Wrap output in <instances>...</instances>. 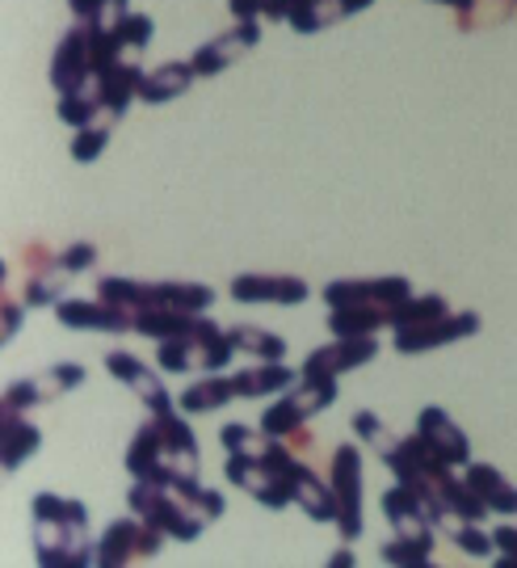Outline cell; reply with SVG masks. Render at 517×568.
I'll return each mask as SVG.
<instances>
[{
	"mask_svg": "<svg viewBox=\"0 0 517 568\" xmlns=\"http://www.w3.org/2000/svg\"><path fill=\"white\" fill-rule=\"evenodd\" d=\"M429 551H434V544H420V539H387L383 548H378V560L383 565H396V568H420L429 565Z\"/></svg>",
	"mask_w": 517,
	"mask_h": 568,
	"instance_id": "35",
	"label": "cell"
},
{
	"mask_svg": "<svg viewBox=\"0 0 517 568\" xmlns=\"http://www.w3.org/2000/svg\"><path fill=\"white\" fill-rule=\"evenodd\" d=\"M39 384H42V400H55V396H68V392L89 384V371L80 363H55L51 371H42Z\"/></svg>",
	"mask_w": 517,
	"mask_h": 568,
	"instance_id": "34",
	"label": "cell"
},
{
	"mask_svg": "<svg viewBox=\"0 0 517 568\" xmlns=\"http://www.w3.org/2000/svg\"><path fill=\"white\" fill-rule=\"evenodd\" d=\"M312 295V286L295 274H240L232 278V300L236 304H278L295 307Z\"/></svg>",
	"mask_w": 517,
	"mask_h": 568,
	"instance_id": "15",
	"label": "cell"
},
{
	"mask_svg": "<svg viewBox=\"0 0 517 568\" xmlns=\"http://www.w3.org/2000/svg\"><path fill=\"white\" fill-rule=\"evenodd\" d=\"M60 265L72 274V278H77V274H84V270H93V265H98V248H93L89 241L68 244V248L60 253Z\"/></svg>",
	"mask_w": 517,
	"mask_h": 568,
	"instance_id": "41",
	"label": "cell"
},
{
	"mask_svg": "<svg viewBox=\"0 0 517 568\" xmlns=\"http://www.w3.org/2000/svg\"><path fill=\"white\" fill-rule=\"evenodd\" d=\"M227 337H232V349H236V354H249V358H257V363H286V342L274 337V333H265V328L232 325Z\"/></svg>",
	"mask_w": 517,
	"mask_h": 568,
	"instance_id": "28",
	"label": "cell"
},
{
	"mask_svg": "<svg viewBox=\"0 0 517 568\" xmlns=\"http://www.w3.org/2000/svg\"><path fill=\"white\" fill-rule=\"evenodd\" d=\"M152 34H156V26H152V18H143V13H126L114 26V39H119L122 51H143L152 42Z\"/></svg>",
	"mask_w": 517,
	"mask_h": 568,
	"instance_id": "39",
	"label": "cell"
},
{
	"mask_svg": "<svg viewBox=\"0 0 517 568\" xmlns=\"http://www.w3.org/2000/svg\"><path fill=\"white\" fill-rule=\"evenodd\" d=\"M34 560L42 568H84L98 565V548L89 544V527L80 523L34 518Z\"/></svg>",
	"mask_w": 517,
	"mask_h": 568,
	"instance_id": "7",
	"label": "cell"
},
{
	"mask_svg": "<svg viewBox=\"0 0 517 568\" xmlns=\"http://www.w3.org/2000/svg\"><path fill=\"white\" fill-rule=\"evenodd\" d=\"M295 506L312 518V523H337V488L333 480H320V471L307 464H295Z\"/></svg>",
	"mask_w": 517,
	"mask_h": 568,
	"instance_id": "20",
	"label": "cell"
},
{
	"mask_svg": "<svg viewBox=\"0 0 517 568\" xmlns=\"http://www.w3.org/2000/svg\"><path fill=\"white\" fill-rule=\"evenodd\" d=\"M227 9H232L236 21H257V18L291 21V13L298 9V0H227Z\"/></svg>",
	"mask_w": 517,
	"mask_h": 568,
	"instance_id": "36",
	"label": "cell"
},
{
	"mask_svg": "<svg viewBox=\"0 0 517 568\" xmlns=\"http://www.w3.org/2000/svg\"><path fill=\"white\" fill-rule=\"evenodd\" d=\"M450 312V304L442 300V295H408L404 304L392 312V333L396 328H417V325H429V321H438V316H446Z\"/></svg>",
	"mask_w": 517,
	"mask_h": 568,
	"instance_id": "30",
	"label": "cell"
},
{
	"mask_svg": "<svg viewBox=\"0 0 517 568\" xmlns=\"http://www.w3.org/2000/svg\"><path fill=\"white\" fill-rule=\"evenodd\" d=\"M98 295L110 300L122 312H143V307H178V312H206L215 304V291L202 283H135V278H101Z\"/></svg>",
	"mask_w": 517,
	"mask_h": 568,
	"instance_id": "4",
	"label": "cell"
},
{
	"mask_svg": "<svg viewBox=\"0 0 517 568\" xmlns=\"http://www.w3.org/2000/svg\"><path fill=\"white\" fill-rule=\"evenodd\" d=\"M446 539H450L458 551L476 556V560H488V556L497 551V535H488V530L479 527V523H463V518H458V523H450Z\"/></svg>",
	"mask_w": 517,
	"mask_h": 568,
	"instance_id": "33",
	"label": "cell"
},
{
	"mask_svg": "<svg viewBox=\"0 0 517 568\" xmlns=\"http://www.w3.org/2000/svg\"><path fill=\"white\" fill-rule=\"evenodd\" d=\"M328 480L337 488V530L341 539H358L362 535V450L358 447H341L333 455V471Z\"/></svg>",
	"mask_w": 517,
	"mask_h": 568,
	"instance_id": "11",
	"label": "cell"
},
{
	"mask_svg": "<svg viewBox=\"0 0 517 568\" xmlns=\"http://www.w3.org/2000/svg\"><path fill=\"white\" fill-rule=\"evenodd\" d=\"M68 270L55 265V270H42V274H26V307H51L63 304L68 295Z\"/></svg>",
	"mask_w": 517,
	"mask_h": 568,
	"instance_id": "31",
	"label": "cell"
},
{
	"mask_svg": "<svg viewBox=\"0 0 517 568\" xmlns=\"http://www.w3.org/2000/svg\"><path fill=\"white\" fill-rule=\"evenodd\" d=\"M42 434L34 422H26V413H13V408H0V459H4V471H18L30 455H39Z\"/></svg>",
	"mask_w": 517,
	"mask_h": 568,
	"instance_id": "19",
	"label": "cell"
},
{
	"mask_svg": "<svg viewBox=\"0 0 517 568\" xmlns=\"http://www.w3.org/2000/svg\"><path fill=\"white\" fill-rule=\"evenodd\" d=\"M257 42H261L257 21H236V26H227L223 34L202 42L199 51L190 55V63H194V72H199V77H220V72H227L232 63L244 60Z\"/></svg>",
	"mask_w": 517,
	"mask_h": 568,
	"instance_id": "12",
	"label": "cell"
},
{
	"mask_svg": "<svg viewBox=\"0 0 517 568\" xmlns=\"http://www.w3.org/2000/svg\"><path fill=\"white\" fill-rule=\"evenodd\" d=\"M126 506L169 539L194 544L211 523H220L227 501L215 488H202L199 480H135V488L126 493Z\"/></svg>",
	"mask_w": 517,
	"mask_h": 568,
	"instance_id": "1",
	"label": "cell"
},
{
	"mask_svg": "<svg viewBox=\"0 0 517 568\" xmlns=\"http://www.w3.org/2000/svg\"><path fill=\"white\" fill-rule=\"evenodd\" d=\"M126 471L135 480H164V450H160V429L152 417L135 429V438L126 447Z\"/></svg>",
	"mask_w": 517,
	"mask_h": 568,
	"instance_id": "22",
	"label": "cell"
},
{
	"mask_svg": "<svg viewBox=\"0 0 517 568\" xmlns=\"http://www.w3.org/2000/svg\"><path fill=\"white\" fill-rule=\"evenodd\" d=\"M378 349H383L378 337H333L328 345H316L298 371H303V379H341L345 371L375 363Z\"/></svg>",
	"mask_w": 517,
	"mask_h": 568,
	"instance_id": "9",
	"label": "cell"
},
{
	"mask_svg": "<svg viewBox=\"0 0 517 568\" xmlns=\"http://www.w3.org/2000/svg\"><path fill=\"white\" fill-rule=\"evenodd\" d=\"M55 114H60L68 126H89V122H101V119H110L105 114V93H101V81L93 77L89 84H80L77 93H63L60 105H55Z\"/></svg>",
	"mask_w": 517,
	"mask_h": 568,
	"instance_id": "23",
	"label": "cell"
},
{
	"mask_svg": "<svg viewBox=\"0 0 517 568\" xmlns=\"http://www.w3.org/2000/svg\"><path fill=\"white\" fill-rule=\"evenodd\" d=\"M68 9H72V18L77 21H89L93 18V9H98V0H68Z\"/></svg>",
	"mask_w": 517,
	"mask_h": 568,
	"instance_id": "45",
	"label": "cell"
},
{
	"mask_svg": "<svg viewBox=\"0 0 517 568\" xmlns=\"http://www.w3.org/2000/svg\"><path fill=\"white\" fill-rule=\"evenodd\" d=\"M434 4H446V9H455L458 18H463V13H472V9H476L479 0H434Z\"/></svg>",
	"mask_w": 517,
	"mask_h": 568,
	"instance_id": "46",
	"label": "cell"
},
{
	"mask_svg": "<svg viewBox=\"0 0 517 568\" xmlns=\"http://www.w3.org/2000/svg\"><path fill=\"white\" fill-rule=\"evenodd\" d=\"M232 358H236L232 337H227L215 321H206V312L194 316V325L185 328V333L156 342V363H160V371H169V375H190V371L211 375V371H223Z\"/></svg>",
	"mask_w": 517,
	"mask_h": 568,
	"instance_id": "3",
	"label": "cell"
},
{
	"mask_svg": "<svg viewBox=\"0 0 517 568\" xmlns=\"http://www.w3.org/2000/svg\"><path fill=\"white\" fill-rule=\"evenodd\" d=\"M164 530L143 523L140 514L135 518H114L105 535L98 539V565L101 568H119V565H135V560H152L164 548Z\"/></svg>",
	"mask_w": 517,
	"mask_h": 568,
	"instance_id": "6",
	"label": "cell"
},
{
	"mask_svg": "<svg viewBox=\"0 0 517 568\" xmlns=\"http://www.w3.org/2000/svg\"><path fill=\"white\" fill-rule=\"evenodd\" d=\"M93 77H98V68H93V51H89V26L77 21L51 55V89L63 98V93H77L80 84H89Z\"/></svg>",
	"mask_w": 517,
	"mask_h": 568,
	"instance_id": "13",
	"label": "cell"
},
{
	"mask_svg": "<svg viewBox=\"0 0 517 568\" xmlns=\"http://www.w3.org/2000/svg\"><path fill=\"white\" fill-rule=\"evenodd\" d=\"M236 400V384L232 379H223L220 371H211L206 379H199L194 387H185L178 396V408L181 413H220L223 405H232Z\"/></svg>",
	"mask_w": 517,
	"mask_h": 568,
	"instance_id": "24",
	"label": "cell"
},
{
	"mask_svg": "<svg viewBox=\"0 0 517 568\" xmlns=\"http://www.w3.org/2000/svg\"><path fill=\"white\" fill-rule=\"evenodd\" d=\"M39 405H47V400H42L39 375H34V379H13V384L4 387V408L26 413V408H39Z\"/></svg>",
	"mask_w": 517,
	"mask_h": 568,
	"instance_id": "40",
	"label": "cell"
},
{
	"mask_svg": "<svg viewBox=\"0 0 517 568\" xmlns=\"http://www.w3.org/2000/svg\"><path fill=\"white\" fill-rule=\"evenodd\" d=\"M413 295V283L404 274H383V278H337L324 286L328 307H383L396 312Z\"/></svg>",
	"mask_w": 517,
	"mask_h": 568,
	"instance_id": "8",
	"label": "cell"
},
{
	"mask_svg": "<svg viewBox=\"0 0 517 568\" xmlns=\"http://www.w3.org/2000/svg\"><path fill=\"white\" fill-rule=\"evenodd\" d=\"M333 337H375L378 328H392V312L383 307H328Z\"/></svg>",
	"mask_w": 517,
	"mask_h": 568,
	"instance_id": "25",
	"label": "cell"
},
{
	"mask_svg": "<svg viewBox=\"0 0 517 568\" xmlns=\"http://www.w3.org/2000/svg\"><path fill=\"white\" fill-rule=\"evenodd\" d=\"M55 321L63 328H77V333H135V321H131V312H122L114 307L110 300H63L55 304Z\"/></svg>",
	"mask_w": 517,
	"mask_h": 568,
	"instance_id": "14",
	"label": "cell"
},
{
	"mask_svg": "<svg viewBox=\"0 0 517 568\" xmlns=\"http://www.w3.org/2000/svg\"><path fill=\"white\" fill-rule=\"evenodd\" d=\"M467 480L488 501L493 514H517V488L493 464H467Z\"/></svg>",
	"mask_w": 517,
	"mask_h": 568,
	"instance_id": "27",
	"label": "cell"
},
{
	"mask_svg": "<svg viewBox=\"0 0 517 568\" xmlns=\"http://www.w3.org/2000/svg\"><path fill=\"white\" fill-rule=\"evenodd\" d=\"M21 316H26V307H18L9 295H4V333H0V342H9L13 333L21 328Z\"/></svg>",
	"mask_w": 517,
	"mask_h": 568,
	"instance_id": "44",
	"label": "cell"
},
{
	"mask_svg": "<svg viewBox=\"0 0 517 568\" xmlns=\"http://www.w3.org/2000/svg\"><path fill=\"white\" fill-rule=\"evenodd\" d=\"M303 379V371L286 363H253L240 375H232L236 384V400H253V396H274V392H291Z\"/></svg>",
	"mask_w": 517,
	"mask_h": 568,
	"instance_id": "21",
	"label": "cell"
},
{
	"mask_svg": "<svg viewBox=\"0 0 517 568\" xmlns=\"http://www.w3.org/2000/svg\"><path fill=\"white\" fill-rule=\"evenodd\" d=\"M295 450L291 443H270V450L261 455H236L227 450V464H223V476L236 488H244L249 497H257L265 509H286L295 506Z\"/></svg>",
	"mask_w": 517,
	"mask_h": 568,
	"instance_id": "2",
	"label": "cell"
},
{
	"mask_svg": "<svg viewBox=\"0 0 517 568\" xmlns=\"http://www.w3.org/2000/svg\"><path fill=\"white\" fill-rule=\"evenodd\" d=\"M194 316H202V312H178V307H143V312H135L131 321H135V333H140V337L164 342V337H178V333H185V328L194 325Z\"/></svg>",
	"mask_w": 517,
	"mask_h": 568,
	"instance_id": "29",
	"label": "cell"
},
{
	"mask_svg": "<svg viewBox=\"0 0 517 568\" xmlns=\"http://www.w3.org/2000/svg\"><path fill=\"white\" fill-rule=\"evenodd\" d=\"M199 81V72H194V63L185 60H169V63H156L152 72H143L140 81V102L148 105H164V102H178L190 93V84Z\"/></svg>",
	"mask_w": 517,
	"mask_h": 568,
	"instance_id": "18",
	"label": "cell"
},
{
	"mask_svg": "<svg viewBox=\"0 0 517 568\" xmlns=\"http://www.w3.org/2000/svg\"><path fill=\"white\" fill-rule=\"evenodd\" d=\"M110 126L114 122L110 119H101V122H89V126H80L77 131V140H72V161L77 164H93L110 148Z\"/></svg>",
	"mask_w": 517,
	"mask_h": 568,
	"instance_id": "37",
	"label": "cell"
},
{
	"mask_svg": "<svg viewBox=\"0 0 517 568\" xmlns=\"http://www.w3.org/2000/svg\"><path fill=\"white\" fill-rule=\"evenodd\" d=\"M30 514L47 518V523H80V527H89V506L77 501V497H60V493H39L30 501Z\"/></svg>",
	"mask_w": 517,
	"mask_h": 568,
	"instance_id": "32",
	"label": "cell"
},
{
	"mask_svg": "<svg viewBox=\"0 0 517 568\" xmlns=\"http://www.w3.org/2000/svg\"><path fill=\"white\" fill-rule=\"evenodd\" d=\"M220 443L227 450H236V455H261V450H270V443H274V434H265V429H253V426H240V422H232V426L220 429Z\"/></svg>",
	"mask_w": 517,
	"mask_h": 568,
	"instance_id": "38",
	"label": "cell"
},
{
	"mask_svg": "<svg viewBox=\"0 0 517 568\" xmlns=\"http://www.w3.org/2000/svg\"><path fill=\"white\" fill-rule=\"evenodd\" d=\"M345 18H354L349 0H298V9L291 13L286 26L295 34H320V30H328V26H337Z\"/></svg>",
	"mask_w": 517,
	"mask_h": 568,
	"instance_id": "26",
	"label": "cell"
},
{
	"mask_svg": "<svg viewBox=\"0 0 517 568\" xmlns=\"http://www.w3.org/2000/svg\"><path fill=\"white\" fill-rule=\"evenodd\" d=\"M105 371H110L122 387H131L143 405H148V413H160V408L178 405V400L169 396V387L160 384V375H152V366H143L140 358H135V354H126V349L105 354Z\"/></svg>",
	"mask_w": 517,
	"mask_h": 568,
	"instance_id": "17",
	"label": "cell"
},
{
	"mask_svg": "<svg viewBox=\"0 0 517 568\" xmlns=\"http://www.w3.org/2000/svg\"><path fill=\"white\" fill-rule=\"evenodd\" d=\"M126 13H131V0H98V9H93V18H89V21H101V26H119Z\"/></svg>",
	"mask_w": 517,
	"mask_h": 568,
	"instance_id": "42",
	"label": "cell"
},
{
	"mask_svg": "<svg viewBox=\"0 0 517 568\" xmlns=\"http://www.w3.org/2000/svg\"><path fill=\"white\" fill-rule=\"evenodd\" d=\"M476 333H479V312H446V316L429 321V325L396 328L392 345H396V354H429V349L455 345L463 337H476Z\"/></svg>",
	"mask_w": 517,
	"mask_h": 568,
	"instance_id": "10",
	"label": "cell"
},
{
	"mask_svg": "<svg viewBox=\"0 0 517 568\" xmlns=\"http://www.w3.org/2000/svg\"><path fill=\"white\" fill-rule=\"evenodd\" d=\"M493 535H497V551H505V556H500L497 565H500V568L517 565V527H497Z\"/></svg>",
	"mask_w": 517,
	"mask_h": 568,
	"instance_id": "43",
	"label": "cell"
},
{
	"mask_svg": "<svg viewBox=\"0 0 517 568\" xmlns=\"http://www.w3.org/2000/svg\"><path fill=\"white\" fill-rule=\"evenodd\" d=\"M337 405V379H298L278 405L261 417V429L274 438H291L295 429H303L316 413Z\"/></svg>",
	"mask_w": 517,
	"mask_h": 568,
	"instance_id": "5",
	"label": "cell"
},
{
	"mask_svg": "<svg viewBox=\"0 0 517 568\" xmlns=\"http://www.w3.org/2000/svg\"><path fill=\"white\" fill-rule=\"evenodd\" d=\"M417 434L434 447L438 459H446L450 467H467L472 464V443L467 434L455 426V417L446 413L442 405H425L417 413Z\"/></svg>",
	"mask_w": 517,
	"mask_h": 568,
	"instance_id": "16",
	"label": "cell"
}]
</instances>
